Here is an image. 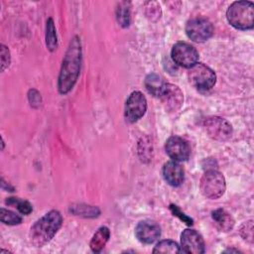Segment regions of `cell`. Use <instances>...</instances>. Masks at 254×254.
Segmentation results:
<instances>
[{"instance_id":"cell-1","label":"cell","mask_w":254,"mask_h":254,"mask_svg":"<svg viewBox=\"0 0 254 254\" xmlns=\"http://www.w3.org/2000/svg\"><path fill=\"white\" fill-rule=\"evenodd\" d=\"M81 44L77 36H74L66 50L61 67L58 88L60 93L66 94L74 86L80 70L81 64Z\"/></svg>"},{"instance_id":"cell-2","label":"cell","mask_w":254,"mask_h":254,"mask_svg":"<svg viewBox=\"0 0 254 254\" xmlns=\"http://www.w3.org/2000/svg\"><path fill=\"white\" fill-rule=\"evenodd\" d=\"M63 223V216L58 210H51L38 219L31 227L30 238L37 247H42L56 235Z\"/></svg>"},{"instance_id":"cell-3","label":"cell","mask_w":254,"mask_h":254,"mask_svg":"<svg viewBox=\"0 0 254 254\" xmlns=\"http://www.w3.org/2000/svg\"><path fill=\"white\" fill-rule=\"evenodd\" d=\"M231 26L238 30H250L254 24V5L251 1L233 2L226 11Z\"/></svg>"},{"instance_id":"cell-4","label":"cell","mask_w":254,"mask_h":254,"mask_svg":"<svg viewBox=\"0 0 254 254\" xmlns=\"http://www.w3.org/2000/svg\"><path fill=\"white\" fill-rule=\"evenodd\" d=\"M225 189L226 185L223 175L214 169L206 171L200 179L199 190L206 198H219L223 195Z\"/></svg>"},{"instance_id":"cell-5","label":"cell","mask_w":254,"mask_h":254,"mask_svg":"<svg viewBox=\"0 0 254 254\" xmlns=\"http://www.w3.org/2000/svg\"><path fill=\"white\" fill-rule=\"evenodd\" d=\"M188 76L191 85L200 91L209 90L216 81L214 71L209 66L200 63L195 64L190 68Z\"/></svg>"},{"instance_id":"cell-6","label":"cell","mask_w":254,"mask_h":254,"mask_svg":"<svg viewBox=\"0 0 254 254\" xmlns=\"http://www.w3.org/2000/svg\"><path fill=\"white\" fill-rule=\"evenodd\" d=\"M186 33L191 41L195 43H203L212 36L213 26L211 22L205 18H192L188 21L186 25Z\"/></svg>"},{"instance_id":"cell-7","label":"cell","mask_w":254,"mask_h":254,"mask_svg":"<svg viewBox=\"0 0 254 254\" xmlns=\"http://www.w3.org/2000/svg\"><path fill=\"white\" fill-rule=\"evenodd\" d=\"M158 97L161 99L166 111L170 113L179 111L184 103L183 91L179 86L172 83L165 82Z\"/></svg>"},{"instance_id":"cell-8","label":"cell","mask_w":254,"mask_h":254,"mask_svg":"<svg viewBox=\"0 0 254 254\" xmlns=\"http://www.w3.org/2000/svg\"><path fill=\"white\" fill-rule=\"evenodd\" d=\"M147 110V99L141 91H133L127 98L125 104V119L134 123L142 118Z\"/></svg>"},{"instance_id":"cell-9","label":"cell","mask_w":254,"mask_h":254,"mask_svg":"<svg viewBox=\"0 0 254 254\" xmlns=\"http://www.w3.org/2000/svg\"><path fill=\"white\" fill-rule=\"evenodd\" d=\"M172 59L177 64L190 68L197 64L198 53L190 44L178 42L172 49Z\"/></svg>"},{"instance_id":"cell-10","label":"cell","mask_w":254,"mask_h":254,"mask_svg":"<svg viewBox=\"0 0 254 254\" xmlns=\"http://www.w3.org/2000/svg\"><path fill=\"white\" fill-rule=\"evenodd\" d=\"M203 126L207 135L217 141L228 140L232 135L231 124L218 116L206 118L203 122Z\"/></svg>"},{"instance_id":"cell-11","label":"cell","mask_w":254,"mask_h":254,"mask_svg":"<svg viewBox=\"0 0 254 254\" xmlns=\"http://www.w3.org/2000/svg\"><path fill=\"white\" fill-rule=\"evenodd\" d=\"M166 153L176 162L187 161L190 155V147L189 143L179 136H172L166 142Z\"/></svg>"},{"instance_id":"cell-12","label":"cell","mask_w":254,"mask_h":254,"mask_svg":"<svg viewBox=\"0 0 254 254\" xmlns=\"http://www.w3.org/2000/svg\"><path fill=\"white\" fill-rule=\"evenodd\" d=\"M182 252L201 254L205 251L201 235L194 229H185L181 235Z\"/></svg>"},{"instance_id":"cell-13","label":"cell","mask_w":254,"mask_h":254,"mask_svg":"<svg viewBox=\"0 0 254 254\" xmlns=\"http://www.w3.org/2000/svg\"><path fill=\"white\" fill-rule=\"evenodd\" d=\"M137 239L145 244L155 242L161 235V228L158 223L152 220L140 221L135 228Z\"/></svg>"},{"instance_id":"cell-14","label":"cell","mask_w":254,"mask_h":254,"mask_svg":"<svg viewBox=\"0 0 254 254\" xmlns=\"http://www.w3.org/2000/svg\"><path fill=\"white\" fill-rule=\"evenodd\" d=\"M163 177L165 181L173 187H179L185 179L183 167L176 161H169L163 167Z\"/></svg>"},{"instance_id":"cell-15","label":"cell","mask_w":254,"mask_h":254,"mask_svg":"<svg viewBox=\"0 0 254 254\" xmlns=\"http://www.w3.org/2000/svg\"><path fill=\"white\" fill-rule=\"evenodd\" d=\"M212 219L214 220L217 228L220 231H224V232L231 230L235 222L232 215L222 208H218L212 211Z\"/></svg>"},{"instance_id":"cell-16","label":"cell","mask_w":254,"mask_h":254,"mask_svg":"<svg viewBox=\"0 0 254 254\" xmlns=\"http://www.w3.org/2000/svg\"><path fill=\"white\" fill-rule=\"evenodd\" d=\"M110 237V231L106 226H102L100 227L92 236L91 240H90V248L93 252L98 253L100 252L104 246L106 245V243L108 242Z\"/></svg>"},{"instance_id":"cell-17","label":"cell","mask_w":254,"mask_h":254,"mask_svg":"<svg viewBox=\"0 0 254 254\" xmlns=\"http://www.w3.org/2000/svg\"><path fill=\"white\" fill-rule=\"evenodd\" d=\"M165 82L163 81L162 77L159 74L156 73H150L146 76L145 79V86L149 93H151L154 96H159Z\"/></svg>"},{"instance_id":"cell-18","label":"cell","mask_w":254,"mask_h":254,"mask_svg":"<svg viewBox=\"0 0 254 254\" xmlns=\"http://www.w3.org/2000/svg\"><path fill=\"white\" fill-rule=\"evenodd\" d=\"M117 22L121 27H128L130 24V3L123 1L119 2L116 8Z\"/></svg>"},{"instance_id":"cell-19","label":"cell","mask_w":254,"mask_h":254,"mask_svg":"<svg viewBox=\"0 0 254 254\" xmlns=\"http://www.w3.org/2000/svg\"><path fill=\"white\" fill-rule=\"evenodd\" d=\"M46 45L51 52H54L58 47V39L55 24L52 18L47 21L46 26Z\"/></svg>"},{"instance_id":"cell-20","label":"cell","mask_w":254,"mask_h":254,"mask_svg":"<svg viewBox=\"0 0 254 254\" xmlns=\"http://www.w3.org/2000/svg\"><path fill=\"white\" fill-rule=\"evenodd\" d=\"M154 253H180L182 249L180 246L173 240H162L153 249Z\"/></svg>"},{"instance_id":"cell-21","label":"cell","mask_w":254,"mask_h":254,"mask_svg":"<svg viewBox=\"0 0 254 254\" xmlns=\"http://www.w3.org/2000/svg\"><path fill=\"white\" fill-rule=\"evenodd\" d=\"M7 204L9 205H13L14 207H16L22 214L28 215L32 212L33 207L32 204L28 201V200H24V199H20L18 197H9L8 199H6L5 201Z\"/></svg>"},{"instance_id":"cell-22","label":"cell","mask_w":254,"mask_h":254,"mask_svg":"<svg viewBox=\"0 0 254 254\" xmlns=\"http://www.w3.org/2000/svg\"><path fill=\"white\" fill-rule=\"evenodd\" d=\"M70 211L76 215H81L85 217H95L98 216L100 211L97 207L91 206V205H83V204H78L77 206H72L70 207Z\"/></svg>"},{"instance_id":"cell-23","label":"cell","mask_w":254,"mask_h":254,"mask_svg":"<svg viewBox=\"0 0 254 254\" xmlns=\"http://www.w3.org/2000/svg\"><path fill=\"white\" fill-rule=\"evenodd\" d=\"M0 220L8 225H16L22 222V217L16 212L2 207L0 209Z\"/></svg>"},{"instance_id":"cell-24","label":"cell","mask_w":254,"mask_h":254,"mask_svg":"<svg viewBox=\"0 0 254 254\" xmlns=\"http://www.w3.org/2000/svg\"><path fill=\"white\" fill-rule=\"evenodd\" d=\"M240 234L245 240H247L249 242L253 241V222H252V220L244 222L241 225Z\"/></svg>"},{"instance_id":"cell-25","label":"cell","mask_w":254,"mask_h":254,"mask_svg":"<svg viewBox=\"0 0 254 254\" xmlns=\"http://www.w3.org/2000/svg\"><path fill=\"white\" fill-rule=\"evenodd\" d=\"M170 210L172 211V213H173L175 216L179 217V218H180L183 222H185L187 225H192V224H193V220H192L190 216H188L187 214H185V213L179 208L178 205H176V204H170Z\"/></svg>"},{"instance_id":"cell-26","label":"cell","mask_w":254,"mask_h":254,"mask_svg":"<svg viewBox=\"0 0 254 254\" xmlns=\"http://www.w3.org/2000/svg\"><path fill=\"white\" fill-rule=\"evenodd\" d=\"M10 64V52L8 48L1 45V70L3 71Z\"/></svg>"}]
</instances>
